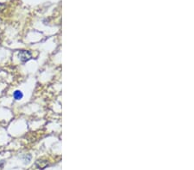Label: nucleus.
<instances>
[{"mask_svg":"<svg viewBox=\"0 0 194 170\" xmlns=\"http://www.w3.org/2000/svg\"><path fill=\"white\" fill-rule=\"evenodd\" d=\"M4 7H5V5H4V4H0V12L4 10Z\"/></svg>","mask_w":194,"mask_h":170,"instance_id":"obj_3","label":"nucleus"},{"mask_svg":"<svg viewBox=\"0 0 194 170\" xmlns=\"http://www.w3.org/2000/svg\"><path fill=\"white\" fill-rule=\"evenodd\" d=\"M13 97H14V99H15V100H19L23 97V94L22 93V91H20V90H16V91L14 92V94H13Z\"/></svg>","mask_w":194,"mask_h":170,"instance_id":"obj_2","label":"nucleus"},{"mask_svg":"<svg viewBox=\"0 0 194 170\" xmlns=\"http://www.w3.org/2000/svg\"><path fill=\"white\" fill-rule=\"evenodd\" d=\"M18 57L22 62H26L32 58V54H31L30 52L23 50V51H20V52L18 53Z\"/></svg>","mask_w":194,"mask_h":170,"instance_id":"obj_1","label":"nucleus"}]
</instances>
